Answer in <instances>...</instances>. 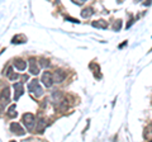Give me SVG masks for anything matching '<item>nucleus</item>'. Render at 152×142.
I'll list each match as a JSON object with an SVG mask.
<instances>
[{
	"instance_id": "obj_7",
	"label": "nucleus",
	"mask_w": 152,
	"mask_h": 142,
	"mask_svg": "<svg viewBox=\"0 0 152 142\" xmlns=\"http://www.w3.org/2000/svg\"><path fill=\"white\" fill-rule=\"evenodd\" d=\"M10 131L13 132V133L18 135V136H23V135H24V130L22 128V126L19 124V123H15V122L10 124Z\"/></svg>"
},
{
	"instance_id": "obj_8",
	"label": "nucleus",
	"mask_w": 152,
	"mask_h": 142,
	"mask_svg": "<svg viewBox=\"0 0 152 142\" xmlns=\"http://www.w3.org/2000/svg\"><path fill=\"white\" fill-rule=\"evenodd\" d=\"M29 72L32 75H38V74H39V67H38L36 60L33 57L29 59Z\"/></svg>"
},
{
	"instance_id": "obj_16",
	"label": "nucleus",
	"mask_w": 152,
	"mask_h": 142,
	"mask_svg": "<svg viewBox=\"0 0 152 142\" xmlns=\"http://www.w3.org/2000/svg\"><path fill=\"white\" fill-rule=\"evenodd\" d=\"M41 65L43 66V67H48L50 66V62L47 60H45V59H41Z\"/></svg>"
},
{
	"instance_id": "obj_4",
	"label": "nucleus",
	"mask_w": 152,
	"mask_h": 142,
	"mask_svg": "<svg viewBox=\"0 0 152 142\" xmlns=\"http://www.w3.org/2000/svg\"><path fill=\"white\" fill-rule=\"evenodd\" d=\"M24 93V85L23 83H15L14 84V100H18Z\"/></svg>"
},
{
	"instance_id": "obj_9",
	"label": "nucleus",
	"mask_w": 152,
	"mask_h": 142,
	"mask_svg": "<svg viewBox=\"0 0 152 142\" xmlns=\"http://www.w3.org/2000/svg\"><path fill=\"white\" fill-rule=\"evenodd\" d=\"M14 66L18 69V70H20V71H23V70H26V66H27V62L24 60H22V59H15L14 60Z\"/></svg>"
},
{
	"instance_id": "obj_10",
	"label": "nucleus",
	"mask_w": 152,
	"mask_h": 142,
	"mask_svg": "<svg viewBox=\"0 0 152 142\" xmlns=\"http://www.w3.org/2000/svg\"><path fill=\"white\" fill-rule=\"evenodd\" d=\"M93 24V27H95V28H103V29H105V28L108 27V24H107V22L105 20H95V22H93L91 23Z\"/></svg>"
},
{
	"instance_id": "obj_3",
	"label": "nucleus",
	"mask_w": 152,
	"mask_h": 142,
	"mask_svg": "<svg viewBox=\"0 0 152 142\" xmlns=\"http://www.w3.org/2000/svg\"><path fill=\"white\" fill-rule=\"evenodd\" d=\"M9 100H10V91H9V88L5 86L0 93V109H3V107H5Z\"/></svg>"
},
{
	"instance_id": "obj_19",
	"label": "nucleus",
	"mask_w": 152,
	"mask_h": 142,
	"mask_svg": "<svg viewBox=\"0 0 152 142\" xmlns=\"http://www.w3.org/2000/svg\"><path fill=\"white\" fill-rule=\"evenodd\" d=\"M10 142H15V141H10Z\"/></svg>"
},
{
	"instance_id": "obj_2",
	"label": "nucleus",
	"mask_w": 152,
	"mask_h": 142,
	"mask_svg": "<svg viewBox=\"0 0 152 142\" xmlns=\"http://www.w3.org/2000/svg\"><path fill=\"white\" fill-rule=\"evenodd\" d=\"M23 123H24V126L27 127L28 131H32L36 124L34 114H33V113H26V114L23 116Z\"/></svg>"
},
{
	"instance_id": "obj_18",
	"label": "nucleus",
	"mask_w": 152,
	"mask_h": 142,
	"mask_svg": "<svg viewBox=\"0 0 152 142\" xmlns=\"http://www.w3.org/2000/svg\"><path fill=\"white\" fill-rule=\"evenodd\" d=\"M75 4H77V5H81L83 4V0H79V1H74Z\"/></svg>"
},
{
	"instance_id": "obj_17",
	"label": "nucleus",
	"mask_w": 152,
	"mask_h": 142,
	"mask_svg": "<svg viewBox=\"0 0 152 142\" xmlns=\"http://www.w3.org/2000/svg\"><path fill=\"white\" fill-rule=\"evenodd\" d=\"M67 20H71V22H74V23H79L77 19H72V18H67Z\"/></svg>"
},
{
	"instance_id": "obj_1",
	"label": "nucleus",
	"mask_w": 152,
	"mask_h": 142,
	"mask_svg": "<svg viewBox=\"0 0 152 142\" xmlns=\"http://www.w3.org/2000/svg\"><path fill=\"white\" fill-rule=\"evenodd\" d=\"M28 90H29L36 98H39V97L43 95V90H42V88L39 85V81L36 80V79L32 80V81L29 83V85H28Z\"/></svg>"
},
{
	"instance_id": "obj_5",
	"label": "nucleus",
	"mask_w": 152,
	"mask_h": 142,
	"mask_svg": "<svg viewBox=\"0 0 152 142\" xmlns=\"http://www.w3.org/2000/svg\"><path fill=\"white\" fill-rule=\"evenodd\" d=\"M42 83H43V85L46 88H51L52 84H53V78H52V74L48 72V71L43 72V75H42Z\"/></svg>"
},
{
	"instance_id": "obj_14",
	"label": "nucleus",
	"mask_w": 152,
	"mask_h": 142,
	"mask_svg": "<svg viewBox=\"0 0 152 142\" xmlns=\"http://www.w3.org/2000/svg\"><path fill=\"white\" fill-rule=\"evenodd\" d=\"M93 8H86V9H84V10L81 12V15L83 18H89V17H91L93 15Z\"/></svg>"
},
{
	"instance_id": "obj_15",
	"label": "nucleus",
	"mask_w": 152,
	"mask_h": 142,
	"mask_svg": "<svg viewBox=\"0 0 152 142\" xmlns=\"http://www.w3.org/2000/svg\"><path fill=\"white\" fill-rule=\"evenodd\" d=\"M121 27H122V20H117V23L114 24V29H115V31H119Z\"/></svg>"
},
{
	"instance_id": "obj_11",
	"label": "nucleus",
	"mask_w": 152,
	"mask_h": 142,
	"mask_svg": "<svg viewBox=\"0 0 152 142\" xmlns=\"http://www.w3.org/2000/svg\"><path fill=\"white\" fill-rule=\"evenodd\" d=\"M7 76H8V79H10V80H17L19 78V75L14 72L12 67H8V70H7Z\"/></svg>"
},
{
	"instance_id": "obj_13",
	"label": "nucleus",
	"mask_w": 152,
	"mask_h": 142,
	"mask_svg": "<svg viewBox=\"0 0 152 142\" xmlns=\"http://www.w3.org/2000/svg\"><path fill=\"white\" fill-rule=\"evenodd\" d=\"M45 127H46V123H45V121L41 119L38 121V123H37V132L38 133H42V132H43V130H45Z\"/></svg>"
},
{
	"instance_id": "obj_12",
	"label": "nucleus",
	"mask_w": 152,
	"mask_h": 142,
	"mask_svg": "<svg viewBox=\"0 0 152 142\" xmlns=\"http://www.w3.org/2000/svg\"><path fill=\"white\" fill-rule=\"evenodd\" d=\"M8 117H10V118H14V117H17V109H15V104H13V105H10L8 108Z\"/></svg>"
},
{
	"instance_id": "obj_6",
	"label": "nucleus",
	"mask_w": 152,
	"mask_h": 142,
	"mask_svg": "<svg viewBox=\"0 0 152 142\" xmlns=\"http://www.w3.org/2000/svg\"><path fill=\"white\" fill-rule=\"evenodd\" d=\"M52 78H53V83L60 84V83H62L64 80H65L66 74L62 70H57V71H55V74L52 75Z\"/></svg>"
}]
</instances>
